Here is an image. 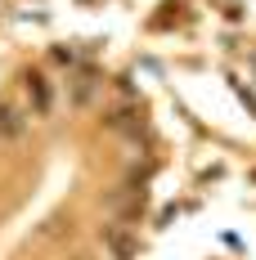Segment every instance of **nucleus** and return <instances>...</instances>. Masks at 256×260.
<instances>
[{
	"label": "nucleus",
	"mask_w": 256,
	"mask_h": 260,
	"mask_svg": "<svg viewBox=\"0 0 256 260\" xmlns=\"http://www.w3.org/2000/svg\"><path fill=\"white\" fill-rule=\"evenodd\" d=\"M108 207H112V211H126V215H135V211L144 207V188H126V193H112V198H108Z\"/></svg>",
	"instance_id": "nucleus-4"
},
{
	"label": "nucleus",
	"mask_w": 256,
	"mask_h": 260,
	"mask_svg": "<svg viewBox=\"0 0 256 260\" xmlns=\"http://www.w3.org/2000/svg\"><path fill=\"white\" fill-rule=\"evenodd\" d=\"M27 130V117L18 112V108H5L0 104V139H18Z\"/></svg>",
	"instance_id": "nucleus-3"
},
{
	"label": "nucleus",
	"mask_w": 256,
	"mask_h": 260,
	"mask_svg": "<svg viewBox=\"0 0 256 260\" xmlns=\"http://www.w3.org/2000/svg\"><path fill=\"white\" fill-rule=\"evenodd\" d=\"M99 242H103V251H108V260H135L139 256V234L130 229V220L99 224Z\"/></svg>",
	"instance_id": "nucleus-1"
},
{
	"label": "nucleus",
	"mask_w": 256,
	"mask_h": 260,
	"mask_svg": "<svg viewBox=\"0 0 256 260\" xmlns=\"http://www.w3.org/2000/svg\"><path fill=\"white\" fill-rule=\"evenodd\" d=\"M23 85H27V99H32V108H36V112L45 117V112H50V104H54V90H50V81L32 72V77H27Z\"/></svg>",
	"instance_id": "nucleus-2"
}]
</instances>
